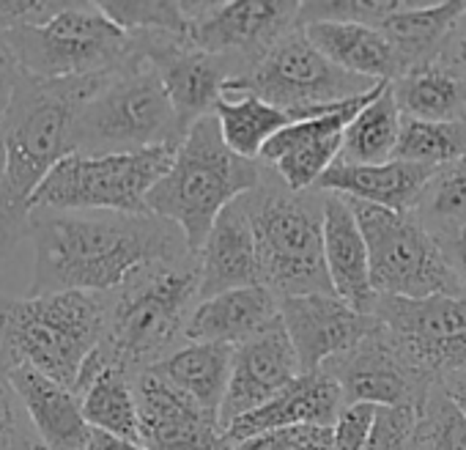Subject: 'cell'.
Instances as JSON below:
<instances>
[{
    "instance_id": "obj_45",
    "label": "cell",
    "mask_w": 466,
    "mask_h": 450,
    "mask_svg": "<svg viewBox=\"0 0 466 450\" xmlns=\"http://www.w3.org/2000/svg\"><path fill=\"white\" fill-rule=\"evenodd\" d=\"M294 450H332V428H316L310 425L305 439Z\"/></svg>"
},
{
    "instance_id": "obj_43",
    "label": "cell",
    "mask_w": 466,
    "mask_h": 450,
    "mask_svg": "<svg viewBox=\"0 0 466 450\" xmlns=\"http://www.w3.org/2000/svg\"><path fill=\"white\" fill-rule=\"evenodd\" d=\"M17 83H20V72L0 56V118H4L15 102V94H17Z\"/></svg>"
},
{
    "instance_id": "obj_33",
    "label": "cell",
    "mask_w": 466,
    "mask_h": 450,
    "mask_svg": "<svg viewBox=\"0 0 466 450\" xmlns=\"http://www.w3.org/2000/svg\"><path fill=\"white\" fill-rule=\"evenodd\" d=\"M411 214L436 242L466 229V157L433 170Z\"/></svg>"
},
{
    "instance_id": "obj_5",
    "label": "cell",
    "mask_w": 466,
    "mask_h": 450,
    "mask_svg": "<svg viewBox=\"0 0 466 450\" xmlns=\"http://www.w3.org/2000/svg\"><path fill=\"white\" fill-rule=\"evenodd\" d=\"M107 300L86 291L0 297V360L28 365L75 393L88 357L99 349Z\"/></svg>"
},
{
    "instance_id": "obj_15",
    "label": "cell",
    "mask_w": 466,
    "mask_h": 450,
    "mask_svg": "<svg viewBox=\"0 0 466 450\" xmlns=\"http://www.w3.org/2000/svg\"><path fill=\"white\" fill-rule=\"evenodd\" d=\"M129 36L159 72L184 138L200 118L214 113L217 102L225 97L228 83L242 77V69L233 61L198 50L195 45L187 42V36H170V34H129Z\"/></svg>"
},
{
    "instance_id": "obj_19",
    "label": "cell",
    "mask_w": 466,
    "mask_h": 450,
    "mask_svg": "<svg viewBox=\"0 0 466 450\" xmlns=\"http://www.w3.org/2000/svg\"><path fill=\"white\" fill-rule=\"evenodd\" d=\"M299 376V357L283 327V319H278L264 332L233 349L230 382L219 409V425L228 428L233 420L256 412Z\"/></svg>"
},
{
    "instance_id": "obj_4",
    "label": "cell",
    "mask_w": 466,
    "mask_h": 450,
    "mask_svg": "<svg viewBox=\"0 0 466 450\" xmlns=\"http://www.w3.org/2000/svg\"><path fill=\"white\" fill-rule=\"evenodd\" d=\"M264 179L256 159L233 154L222 140L217 116L200 118L181 140L173 165L148 192V211L178 225L198 256L217 217Z\"/></svg>"
},
{
    "instance_id": "obj_39",
    "label": "cell",
    "mask_w": 466,
    "mask_h": 450,
    "mask_svg": "<svg viewBox=\"0 0 466 450\" xmlns=\"http://www.w3.org/2000/svg\"><path fill=\"white\" fill-rule=\"evenodd\" d=\"M36 439L39 436L12 384L9 365L0 360V450H28Z\"/></svg>"
},
{
    "instance_id": "obj_40",
    "label": "cell",
    "mask_w": 466,
    "mask_h": 450,
    "mask_svg": "<svg viewBox=\"0 0 466 450\" xmlns=\"http://www.w3.org/2000/svg\"><path fill=\"white\" fill-rule=\"evenodd\" d=\"M69 0H0V31L23 26H47L66 9Z\"/></svg>"
},
{
    "instance_id": "obj_7",
    "label": "cell",
    "mask_w": 466,
    "mask_h": 450,
    "mask_svg": "<svg viewBox=\"0 0 466 450\" xmlns=\"http://www.w3.org/2000/svg\"><path fill=\"white\" fill-rule=\"evenodd\" d=\"M184 132L165 83L137 50L113 69L75 121V151L137 154L157 146H181Z\"/></svg>"
},
{
    "instance_id": "obj_10",
    "label": "cell",
    "mask_w": 466,
    "mask_h": 450,
    "mask_svg": "<svg viewBox=\"0 0 466 450\" xmlns=\"http://www.w3.org/2000/svg\"><path fill=\"white\" fill-rule=\"evenodd\" d=\"M376 80L343 72L324 58L302 28L280 39L248 75L230 80L225 94H256L267 105L291 113L294 121L324 116L338 105L365 97Z\"/></svg>"
},
{
    "instance_id": "obj_6",
    "label": "cell",
    "mask_w": 466,
    "mask_h": 450,
    "mask_svg": "<svg viewBox=\"0 0 466 450\" xmlns=\"http://www.w3.org/2000/svg\"><path fill=\"white\" fill-rule=\"evenodd\" d=\"M253 222L261 286L278 300L335 294L324 259V192H291L272 170L245 195Z\"/></svg>"
},
{
    "instance_id": "obj_28",
    "label": "cell",
    "mask_w": 466,
    "mask_h": 450,
    "mask_svg": "<svg viewBox=\"0 0 466 450\" xmlns=\"http://www.w3.org/2000/svg\"><path fill=\"white\" fill-rule=\"evenodd\" d=\"M392 94L406 118L466 121V75L433 61L392 80Z\"/></svg>"
},
{
    "instance_id": "obj_3",
    "label": "cell",
    "mask_w": 466,
    "mask_h": 450,
    "mask_svg": "<svg viewBox=\"0 0 466 450\" xmlns=\"http://www.w3.org/2000/svg\"><path fill=\"white\" fill-rule=\"evenodd\" d=\"M105 300L107 324L96 354L137 376L187 343V322L200 302L198 256L151 267Z\"/></svg>"
},
{
    "instance_id": "obj_22",
    "label": "cell",
    "mask_w": 466,
    "mask_h": 450,
    "mask_svg": "<svg viewBox=\"0 0 466 450\" xmlns=\"http://www.w3.org/2000/svg\"><path fill=\"white\" fill-rule=\"evenodd\" d=\"M324 259L335 297L373 316L379 294L370 278V253L351 203L335 192H324Z\"/></svg>"
},
{
    "instance_id": "obj_47",
    "label": "cell",
    "mask_w": 466,
    "mask_h": 450,
    "mask_svg": "<svg viewBox=\"0 0 466 450\" xmlns=\"http://www.w3.org/2000/svg\"><path fill=\"white\" fill-rule=\"evenodd\" d=\"M0 179H4V124H0Z\"/></svg>"
},
{
    "instance_id": "obj_1",
    "label": "cell",
    "mask_w": 466,
    "mask_h": 450,
    "mask_svg": "<svg viewBox=\"0 0 466 450\" xmlns=\"http://www.w3.org/2000/svg\"><path fill=\"white\" fill-rule=\"evenodd\" d=\"M28 297L86 291L110 297L151 267L195 256L178 225L157 214L31 211Z\"/></svg>"
},
{
    "instance_id": "obj_9",
    "label": "cell",
    "mask_w": 466,
    "mask_h": 450,
    "mask_svg": "<svg viewBox=\"0 0 466 450\" xmlns=\"http://www.w3.org/2000/svg\"><path fill=\"white\" fill-rule=\"evenodd\" d=\"M178 146H157L137 154H69L34 195L31 211H113L151 214L148 192L173 165Z\"/></svg>"
},
{
    "instance_id": "obj_21",
    "label": "cell",
    "mask_w": 466,
    "mask_h": 450,
    "mask_svg": "<svg viewBox=\"0 0 466 450\" xmlns=\"http://www.w3.org/2000/svg\"><path fill=\"white\" fill-rule=\"evenodd\" d=\"M198 267H200V300L233 289L261 286L258 248H256L253 222L245 206V195L239 200H233L217 217L211 234L198 251Z\"/></svg>"
},
{
    "instance_id": "obj_41",
    "label": "cell",
    "mask_w": 466,
    "mask_h": 450,
    "mask_svg": "<svg viewBox=\"0 0 466 450\" xmlns=\"http://www.w3.org/2000/svg\"><path fill=\"white\" fill-rule=\"evenodd\" d=\"M436 61L452 66L461 75H466V12L461 15V20L450 31V36H447V42H444V47H441Z\"/></svg>"
},
{
    "instance_id": "obj_31",
    "label": "cell",
    "mask_w": 466,
    "mask_h": 450,
    "mask_svg": "<svg viewBox=\"0 0 466 450\" xmlns=\"http://www.w3.org/2000/svg\"><path fill=\"white\" fill-rule=\"evenodd\" d=\"M83 414L91 428L140 442V417L135 401V376L116 365H105L80 393Z\"/></svg>"
},
{
    "instance_id": "obj_23",
    "label": "cell",
    "mask_w": 466,
    "mask_h": 450,
    "mask_svg": "<svg viewBox=\"0 0 466 450\" xmlns=\"http://www.w3.org/2000/svg\"><path fill=\"white\" fill-rule=\"evenodd\" d=\"M280 319V300L267 286L233 289L200 300L187 322V343L242 346Z\"/></svg>"
},
{
    "instance_id": "obj_38",
    "label": "cell",
    "mask_w": 466,
    "mask_h": 450,
    "mask_svg": "<svg viewBox=\"0 0 466 450\" xmlns=\"http://www.w3.org/2000/svg\"><path fill=\"white\" fill-rule=\"evenodd\" d=\"M420 412L409 406H376L362 450H414Z\"/></svg>"
},
{
    "instance_id": "obj_8",
    "label": "cell",
    "mask_w": 466,
    "mask_h": 450,
    "mask_svg": "<svg viewBox=\"0 0 466 450\" xmlns=\"http://www.w3.org/2000/svg\"><path fill=\"white\" fill-rule=\"evenodd\" d=\"M135 53V39L99 4H66L47 26L0 31V56L36 80L96 77L118 69Z\"/></svg>"
},
{
    "instance_id": "obj_2",
    "label": "cell",
    "mask_w": 466,
    "mask_h": 450,
    "mask_svg": "<svg viewBox=\"0 0 466 450\" xmlns=\"http://www.w3.org/2000/svg\"><path fill=\"white\" fill-rule=\"evenodd\" d=\"M107 75L36 80L20 72L15 102L0 118L4 124L0 261L28 237L34 195L58 162L75 154V121Z\"/></svg>"
},
{
    "instance_id": "obj_30",
    "label": "cell",
    "mask_w": 466,
    "mask_h": 450,
    "mask_svg": "<svg viewBox=\"0 0 466 450\" xmlns=\"http://www.w3.org/2000/svg\"><path fill=\"white\" fill-rule=\"evenodd\" d=\"M214 116L228 148L245 159H261L264 146L294 124L291 113L267 105L256 94H225L217 102Z\"/></svg>"
},
{
    "instance_id": "obj_42",
    "label": "cell",
    "mask_w": 466,
    "mask_h": 450,
    "mask_svg": "<svg viewBox=\"0 0 466 450\" xmlns=\"http://www.w3.org/2000/svg\"><path fill=\"white\" fill-rule=\"evenodd\" d=\"M439 248H441V253H444L450 270L455 272V278H458L461 286L466 289V229L455 231V234L447 237V240H441Z\"/></svg>"
},
{
    "instance_id": "obj_14",
    "label": "cell",
    "mask_w": 466,
    "mask_h": 450,
    "mask_svg": "<svg viewBox=\"0 0 466 450\" xmlns=\"http://www.w3.org/2000/svg\"><path fill=\"white\" fill-rule=\"evenodd\" d=\"M373 316L431 379L444 382L466 373V294L425 300L379 297Z\"/></svg>"
},
{
    "instance_id": "obj_24",
    "label": "cell",
    "mask_w": 466,
    "mask_h": 450,
    "mask_svg": "<svg viewBox=\"0 0 466 450\" xmlns=\"http://www.w3.org/2000/svg\"><path fill=\"white\" fill-rule=\"evenodd\" d=\"M431 176H433V168L403 162V159H390L381 165L335 162L321 176L316 189L335 192L349 200L370 203L387 211L411 214Z\"/></svg>"
},
{
    "instance_id": "obj_13",
    "label": "cell",
    "mask_w": 466,
    "mask_h": 450,
    "mask_svg": "<svg viewBox=\"0 0 466 450\" xmlns=\"http://www.w3.org/2000/svg\"><path fill=\"white\" fill-rule=\"evenodd\" d=\"M324 373L335 379L346 406H409L420 414L431 390L439 384L411 363L398 338L381 322L351 352L329 360Z\"/></svg>"
},
{
    "instance_id": "obj_36",
    "label": "cell",
    "mask_w": 466,
    "mask_h": 450,
    "mask_svg": "<svg viewBox=\"0 0 466 450\" xmlns=\"http://www.w3.org/2000/svg\"><path fill=\"white\" fill-rule=\"evenodd\" d=\"M414 450H466V417L441 384L431 390L420 414Z\"/></svg>"
},
{
    "instance_id": "obj_26",
    "label": "cell",
    "mask_w": 466,
    "mask_h": 450,
    "mask_svg": "<svg viewBox=\"0 0 466 450\" xmlns=\"http://www.w3.org/2000/svg\"><path fill=\"white\" fill-rule=\"evenodd\" d=\"M308 42L329 58L343 72L376 80V83H392L403 75V66L381 34L379 26H362V23H310L302 26Z\"/></svg>"
},
{
    "instance_id": "obj_35",
    "label": "cell",
    "mask_w": 466,
    "mask_h": 450,
    "mask_svg": "<svg viewBox=\"0 0 466 450\" xmlns=\"http://www.w3.org/2000/svg\"><path fill=\"white\" fill-rule=\"evenodd\" d=\"M99 9L127 34H170L187 36L189 17L184 4H157V0H105Z\"/></svg>"
},
{
    "instance_id": "obj_32",
    "label": "cell",
    "mask_w": 466,
    "mask_h": 450,
    "mask_svg": "<svg viewBox=\"0 0 466 450\" xmlns=\"http://www.w3.org/2000/svg\"><path fill=\"white\" fill-rule=\"evenodd\" d=\"M403 113L395 102L392 83L349 124L338 162L349 165H381L395 159L400 140Z\"/></svg>"
},
{
    "instance_id": "obj_27",
    "label": "cell",
    "mask_w": 466,
    "mask_h": 450,
    "mask_svg": "<svg viewBox=\"0 0 466 450\" xmlns=\"http://www.w3.org/2000/svg\"><path fill=\"white\" fill-rule=\"evenodd\" d=\"M463 12L466 4L461 0H447V4H409L406 0L400 12L379 26L403 66V75L439 58L450 31Z\"/></svg>"
},
{
    "instance_id": "obj_20",
    "label": "cell",
    "mask_w": 466,
    "mask_h": 450,
    "mask_svg": "<svg viewBox=\"0 0 466 450\" xmlns=\"http://www.w3.org/2000/svg\"><path fill=\"white\" fill-rule=\"evenodd\" d=\"M343 393L335 384L332 376L324 371L316 373H302L294 379L283 393H278L272 401L258 406L256 412L233 420L225 434L228 439L237 445L269 431H286V428H332L343 412Z\"/></svg>"
},
{
    "instance_id": "obj_37",
    "label": "cell",
    "mask_w": 466,
    "mask_h": 450,
    "mask_svg": "<svg viewBox=\"0 0 466 450\" xmlns=\"http://www.w3.org/2000/svg\"><path fill=\"white\" fill-rule=\"evenodd\" d=\"M406 0H313L299 9V28L310 23H362L381 26L400 12Z\"/></svg>"
},
{
    "instance_id": "obj_29",
    "label": "cell",
    "mask_w": 466,
    "mask_h": 450,
    "mask_svg": "<svg viewBox=\"0 0 466 450\" xmlns=\"http://www.w3.org/2000/svg\"><path fill=\"white\" fill-rule=\"evenodd\" d=\"M233 346L219 343H184L167 360L154 365L159 376H165L173 387L189 395L208 414L219 417L228 382H230Z\"/></svg>"
},
{
    "instance_id": "obj_34",
    "label": "cell",
    "mask_w": 466,
    "mask_h": 450,
    "mask_svg": "<svg viewBox=\"0 0 466 450\" xmlns=\"http://www.w3.org/2000/svg\"><path fill=\"white\" fill-rule=\"evenodd\" d=\"M466 157V121H417L403 116L395 159L441 168Z\"/></svg>"
},
{
    "instance_id": "obj_46",
    "label": "cell",
    "mask_w": 466,
    "mask_h": 450,
    "mask_svg": "<svg viewBox=\"0 0 466 450\" xmlns=\"http://www.w3.org/2000/svg\"><path fill=\"white\" fill-rule=\"evenodd\" d=\"M444 390H447V395L455 401V406L463 412V417H466V373H458V376H450V379H444V382H439Z\"/></svg>"
},
{
    "instance_id": "obj_48",
    "label": "cell",
    "mask_w": 466,
    "mask_h": 450,
    "mask_svg": "<svg viewBox=\"0 0 466 450\" xmlns=\"http://www.w3.org/2000/svg\"><path fill=\"white\" fill-rule=\"evenodd\" d=\"M28 450H47V447H45V445H42V442H39V439H36V442H34V445H31V447H28Z\"/></svg>"
},
{
    "instance_id": "obj_25",
    "label": "cell",
    "mask_w": 466,
    "mask_h": 450,
    "mask_svg": "<svg viewBox=\"0 0 466 450\" xmlns=\"http://www.w3.org/2000/svg\"><path fill=\"white\" fill-rule=\"evenodd\" d=\"M9 373L39 442L47 450H83L94 428L83 414L80 398L28 365H15Z\"/></svg>"
},
{
    "instance_id": "obj_44",
    "label": "cell",
    "mask_w": 466,
    "mask_h": 450,
    "mask_svg": "<svg viewBox=\"0 0 466 450\" xmlns=\"http://www.w3.org/2000/svg\"><path fill=\"white\" fill-rule=\"evenodd\" d=\"M83 450H148V447H143L140 442H129V439H121V436L94 428Z\"/></svg>"
},
{
    "instance_id": "obj_11",
    "label": "cell",
    "mask_w": 466,
    "mask_h": 450,
    "mask_svg": "<svg viewBox=\"0 0 466 450\" xmlns=\"http://www.w3.org/2000/svg\"><path fill=\"white\" fill-rule=\"evenodd\" d=\"M349 203L370 253V278L379 297L425 300L436 294H466L439 242L414 214H398L360 200Z\"/></svg>"
},
{
    "instance_id": "obj_12",
    "label": "cell",
    "mask_w": 466,
    "mask_h": 450,
    "mask_svg": "<svg viewBox=\"0 0 466 450\" xmlns=\"http://www.w3.org/2000/svg\"><path fill=\"white\" fill-rule=\"evenodd\" d=\"M297 0H237V4H184L187 42L203 53L233 61L248 75L280 39L299 28Z\"/></svg>"
},
{
    "instance_id": "obj_17",
    "label": "cell",
    "mask_w": 466,
    "mask_h": 450,
    "mask_svg": "<svg viewBox=\"0 0 466 450\" xmlns=\"http://www.w3.org/2000/svg\"><path fill=\"white\" fill-rule=\"evenodd\" d=\"M140 445L148 450H233L219 417L173 387L154 368L135 376Z\"/></svg>"
},
{
    "instance_id": "obj_18",
    "label": "cell",
    "mask_w": 466,
    "mask_h": 450,
    "mask_svg": "<svg viewBox=\"0 0 466 450\" xmlns=\"http://www.w3.org/2000/svg\"><path fill=\"white\" fill-rule=\"evenodd\" d=\"M280 319L299 357L302 373L324 371V365L351 352L376 324V316L354 311L335 294H305L280 300Z\"/></svg>"
},
{
    "instance_id": "obj_16",
    "label": "cell",
    "mask_w": 466,
    "mask_h": 450,
    "mask_svg": "<svg viewBox=\"0 0 466 450\" xmlns=\"http://www.w3.org/2000/svg\"><path fill=\"white\" fill-rule=\"evenodd\" d=\"M387 88L379 83L370 94L349 99L324 116H313L305 121L289 124L278 132L261 151V159L269 170L291 189V192H310L321 181V176L338 162L343 148V135L349 124Z\"/></svg>"
}]
</instances>
